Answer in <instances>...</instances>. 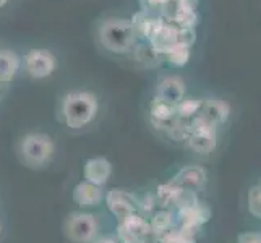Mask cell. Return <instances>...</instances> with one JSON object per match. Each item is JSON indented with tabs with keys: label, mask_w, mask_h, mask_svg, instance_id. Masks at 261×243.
Here are the masks:
<instances>
[{
	"label": "cell",
	"mask_w": 261,
	"mask_h": 243,
	"mask_svg": "<svg viewBox=\"0 0 261 243\" xmlns=\"http://www.w3.org/2000/svg\"><path fill=\"white\" fill-rule=\"evenodd\" d=\"M141 243H151L149 240H145V241H141ZM156 243H159V241H156Z\"/></svg>",
	"instance_id": "83f0119b"
},
{
	"label": "cell",
	"mask_w": 261,
	"mask_h": 243,
	"mask_svg": "<svg viewBox=\"0 0 261 243\" xmlns=\"http://www.w3.org/2000/svg\"><path fill=\"white\" fill-rule=\"evenodd\" d=\"M198 115L204 119L208 123L214 125L216 128H219L224 125L230 117V105L229 102L222 101V99H201V107Z\"/></svg>",
	"instance_id": "30bf717a"
},
{
	"label": "cell",
	"mask_w": 261,
	"mask_h": 243,
	"mask_svg": "<svg viewBox=\"0 0 261 243\" xmlns=\"http://www.w3.org/2000/svg\"><path fill=\"white\" fill-rule=\"evenodd\" d=\"M109 211L115 215L117 221L127 218L130 214L138 212V198L122 188H112L104 196Z\"/></svg>",
	"instance_id": "9c48e42d"
},
{
	"label": "cell",
	"mask_w": 261,
	"mask_h": 243,
	"mask_svg": "<svg viewBox=\"0 0 261 243\" xmlns=\"http://www.w3.org/2000/svg\"><path fill=\"white\" fill-rule=\"evenodd\" d=\"M101 46L112 53H127L138 42V36L130 20L114 18L101 23L97 30Z\"/></svg>",
	"instance_id": "7a4b0ae2"
},
{
	"label": "cell",
	"mask_w": 261,
	"mask_h": 243,
	"mask_svg": "<svg viewBox=\"0 0 261 243\" xmlns=\"http://www.w3.org/2000/svg\"><path fill=\"white\" fill-rule=\"evenodd\" d=\"M85 182L102 186L109 182L112 175V164L106 157H93L85 162L83 169Z\"/></svg>",
	"instance_id": "5bb4252c"
},
{
	"label": "cell",
	"mask_w": 261,
	"mask_h": 243,
	"mask_svg": "<svg viewBox=\"0 0 261 243\" xmlns=\"http://www.w3.org/2000/svg\"><path fill=\"white\" fill-rule=\"evenodd\" d=\"M196 232L198 230L174 226L156 241L159 243H196Z\"/></svg>",
	"instance_id": "d6986e66"
},
{
	"label": "cell",
	"mask_w": 261,
	"mask_h": 243,
	"mask_svg": "<svg viewBox=\"0 0 261 243\" xmlns=\"http://www.w3.org/2000/svg\"><path fill=\"white\" fill-rule=\"evenodd\" d=\"M0 233H2V226H0Z\"/></svg>",
	"instance_id": "f1b7e54d"
},
{
	"label": "cell",
	"mask_w": 261,
	"mask_h": 243,
	"mask_svg": "<svg viewBox=\"0 0 261 243\" xmlns=\"http://www.w3.org/2000/svg\"><path fill=\"white\" fill-rule=\"evenodd\" d=\"M237 243H261L259 232H242L237 237Z\"/></svg>",
	"instance_id": "d4e9b609"
},
{
	"label": "cell",
	"mask_w": 261,
	"mask_h": 243,
	"mask_svg": "<svg viewBox=\"0 0 261 243\" xmlns=\"http://www.w3.org/2000/svg\"><path fill=\"white\" fill-rule=\"evenodd\" d=\"M218 130L214 125L196 115L190 120V133L185 143L198 154H210L218 146Z\"/></svg>",
	"instance_id": "277c9868"
},
{
	"label": "cell",
	"mask_w": 261,
	"mask_h": 243,
	"mask_svg": "<svg viewBox=\"0 0 261 243\" xmlns=\"http://www.w3.org/2000/svg\"><path fill=\"white\" fill-rule=\"evenodd\" d=\"M184 190L172 180L156 188V200L161 206H177Z\"/></svg>",
	"instance_id": "ac0fdd59"
},
{
	"label": "cell",
	"mask_w": 261,
	"mask_h": 243,
	"mask_svg": "<svg viewBox=\"0 0 261 243\" xmlns=\"http://www.w3.org/2000/svg\"><path fill=\"white\" fill-rule=\"evenodd\" d=\"M99 111V101L91 91H71L64 96L60 114L65 125L71 130L85 128L91 123Z\"/></svg>",
	"instance_id": "6da1fadb"
},
{
	"label": "cell",
	"mask_w": 261,
	"mask_h": 243,
	"mask_svg": "<svg viewBox=\"0 0 261 243\" xmlns=\"http://www.w3.org/2000/svg\"><path fill=\"white\" fill-rule=\"evenodd\" d=\"M210 219H211V209L203 201H196L195 204L178 208L175 212V226L185 229L200 230Z\"/></svg>",
	"instance_id": "ba28073f"
},
{
	"label": "cell",
	"mask_w": 261,
	"mask_h": 243,
	"mask_svg": "<svg viewBox=\"0 0 261 243\" xmlns=\"http://www.w3.org/2000/svg\"><path fill=\"white\" fill-rule=\"evenodd\" d=\"M170 4H172V0H140L141 12L163 18L167 16Z\"/></svg>",
	"instance_id": "7402d4cb"
},
{
	"label": "cell",
	"mask_w": 261,
	"mask_h": 243,
	"mask_svg": "<svg viewBox=\"0 0 261 243\" xmlns=\"http://www.w3.org/2000/svg\"><path fill=\"white\" fill-rule=\"evenodd\" d=\"M148 222L151 227V237L158 240L175 226V214L170 209H159L151 215V221Z\"/></svg>",
	"instance_id": "2e32d148"
},
{
	"label": "cell",
	"mask_w": 261,
	"mask_h": 243,
	"mask_svg": "<svg viewBox=\"0 0 261 243\" xmlns=\"http://www.w3.org/2000/svg\"><path fill=\"white\" fill-rule=\"evenodd\" d=\"M247 206H248V212L253 215V218H256V219L261 218V186H259V183L250 186L248 195H247Z\"/></svg>",
	"instance_id": "cb8c5ba5"
},
{
	"label": "cell",
	"mask_w": 261,
	"mask_h": 243,
	"mask_svg": "<svg viewBox=\"0 0 261 243\" xmlns=\"http://www.w3.org/2000/svg\"><path fill=\"white\" fill-rule=\"evenodd\" d=\"M8 4V0H0V8H2L4 5H7Z\"/></svg>",
	"instance_id": "4316f807"
},
{
	"label": "cell",
	"mask_w": 261,
	"mask_h": 243,
	"mask_svg": "<svg viewBox=\"0 0 261 243\" xmlns=\"http://www.w3.org/2000/svg\"><path fill=\"white\" fill-rule=\"evenodd\" d=\"M20 154L30 167H42L54 156V141L46 133H30L20 141Z\"/></svg>",
	"instance_id": "3957f363"
},
{
	"label": "cell",
	"mask_w": 261,
	"mask_h": 243,
	"mask_svg": "<svg viewBox=\"0 0 261 243\" xmlns=\"http://www.w3.org/2000/svg\"><path fill=\"white\" fill-rule=\"evenodd\" d=\"M21 64L24 65L26 73L34 79H42L50 76L57 67V59L54 53L46 49H33L24 56Z\"/></svg>",
	"instance_id": "52a82bcc"
},
{
	"label": "cell",
	"mask_w": 261,
	"mask_h": 243,
	"mask_svg": "<svg viewBox=\"0 0 261 243\" xmlns=\"http://www.w3.org/2000/svg\"><path fill=\"white\" fill-rule=\"evenodd\" d=\"M200 107H201V99L184 97L177 104V117L180 120H192L200 112Z\"/></svg>",
	"instance_id": "44dd1931"
},
{
	"label": "cell",
	"mask_w": 261,
	"mask_h": 243,
	"mask_svg": "<svg viewBox=\"0 0 261 243\" xmlns=\"http://www.w3.org/2000/svg\"><path fill=\"white\" fill-rule=\"evenodd\" d=\"M21 67V59L12 50H0V85L10 83Z\"/></svg>",
	"instance_id": "e0dca14e"
},
{
	"label": "cell",
	"mask_w": 261,
	"mask_h": 243,
	"mask_svg": "<svg viewBox=\"0 0 261 243\" xmlns=\"http://www.w3.org/2000/svg\"><path fill=\"white\" fill-rule=\"evenodd\" d=\"M149 117H151L152 127L167 133V130L172 127L174 122L178 119L177 117V105L159 101V99L154 97L151 105H149Z\"/></svg>",
	"instance_id": "4fadbf2b"
},
{
	"label": "cell",
	"mask_w": 261,
	"mask_h": 243,
	"mask_svg": "<svg viewBox=\"0 0 261 243\" xmlns=\"http://www.w3.org/2000/svg\"><path fill=\"white\" fill-rule=\"evenodd\" d=\"M91 243H120V241L115 235H102V237L97 235Z\"/></svg>",
	"instance_id": "484cf974"
},
{
	"label": "cell",
	"mask_w": 261,
	"mask_h": 243,
	"mask_svg": "<svg viewBox=\"0 0 261 243\" xmlns=\"http://www.w3.org/2000/svg\"><path fill=\"white\" fill-rule=\"evenodd\" d=\"M65 233L75 243H91L99 233V222L89 212H71L65 221Z\"/></svg>",
	"instance_id": "5b68a950"
},
{
	"label": "cell",
	"mask_w": 261,
	"mask_h": 243,
	"mask_svg": "<svg viewBox=\"0 0 261 243\" xmlns=\"http://www.w3.org/2000/svg\"><path fill=\"white\" fill-rule=\"evenodd\" d=\"M185 93H187V86L182 78L180 76H164L156 85L154 97L159 99V101L177 105L185 97Z\"/></svg>",
	"instance_id": "7c38bea8"
},
{
	"label": "cell",
	"mask_w": 261,
	"mask_h": 243,
	"mask_svg": "<svg viewBox=\"0 0 261 243\" xmlns=\"http://www.w3.org/2000/svg\"><path fill=\"white\" fill-rule=\"evenodd\" d=\"M117 238L120 243H141L149 240L151 237V227L149 222L141 218L138 212L130 214L127 218L119 221L117 226Z\"/></svg>",
	"instance_id": "8992f818"
},
{
	"label": "cell",
	"mask_w": 261,
	"mask_h": 243,
	"mask_svg": "<svg viewBox=\"0 0 261 243\" xmlns=\"http://www.w3.org/2000/svg\"><path fill=\"white\" fill-rule=\"evenodd\" d=\"M132 50L135 52V59H137L141 65H145V67H156V65H159L161 56L151 47L149 42H146V41L143 42V44L137 42Z\"/></svg>",
	"instance_id": "ffe728a7"
},
{
	"label": "cell",
	"mask_w": 261,
	"mask_h": 243,
	"mask_svg": "<svg viewBox=\"0 0 261 243\" xmlns=\"http://www.w3.org/2000/svg\"><path fill=\"white\" fill-rule=\"evenodd\" d=\"M206 180H208V174H206L204 167L187 166L184 169H180L178 172L174 175L172 182L177 183L182 190L198 193L206 185Z\"/></svg>",
	"instance_id": "8fae6325"
},
{
	"label": "cell",
	"mask_w": 261,
	"mask_h": 243,
	"mask_svg": "<svg viewBox=\"0 0 261 243\" xmlns=\"http://www.w3.org/2000/svg\"><path fill=\"white\" fill-rule=\"evenodd\" d=\"M104 200L102 186L93 185L89 182H82L73 188V201L82 208H94Z\"/></svg>",
	"instance_id": "9a60e30c"
},
{
	"label": "cell",
	"mask_w": 261,
	"mask_h": 243,
	"mask_svg": "<svg viewBox=\"0 0 261 243\" xmlns=\"http://www.w3.org/2000/svg\"><path fill=\"white\" fill-rule=\"evenodd\" d=\"M190 49L192 47H187V46H175L170 49L164 57L169 60L170 65L185 67L188 64V60H190Z\"/></svg>",
	"instance_id": "603a6c76"
}]
</instances>
